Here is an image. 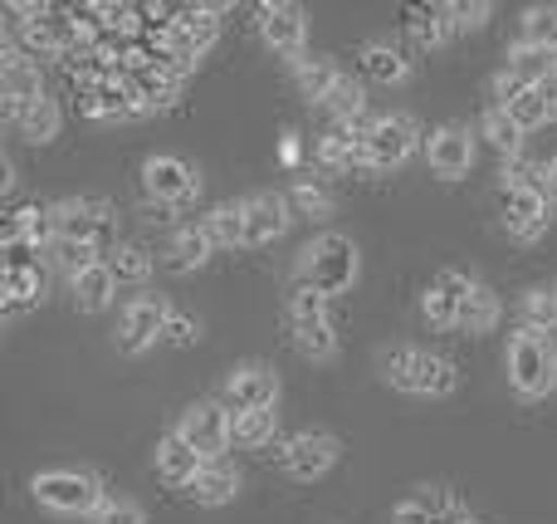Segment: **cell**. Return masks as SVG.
<instances>
[{
  "mask_svg": "<svg viewBox=\"0 0 557 524\" xmlns=\"http://www.w3.org/2000/svg\"><path fill=\"white\" fill-rule=\"evenodd\" d=\"M509 382L523 398H548L557 388V343L553 333L519 329L509 339Z\"/></svg>",
  "mask_w": 557,
  "mask_h": 524,
  "instance_id": "cell-1",
  "label": "cell"
},
{
  "mask_svg": "<svg viewBox=\"0 0 557 524\" xmlns=\"http://www.w3.org/2000/svg\"><path fill=\"white\" fill-rule=\"evenodd\" d=\"M382 368L401 392H421V398H450L455 382H460V373H455L450 358H441V353H421V349L382 353Z\"/></svg>",
  "mask_w": 557,
  "mask_h": 524,
  "instance_id": "cell-2",
  "label": "cell"
},
{
  "mask_svg": "<svg viewBox=\"0 0 557 524\" xmlns=\"http://www.w3.org/2000/svg\"><path fill=\"white\" fill-rule=\"evenodd\" d=\"M298 270H304V284H313L318 294H343V290H352V280H357V245L347 241V235L327 231V235H318L313 245H304Z\"/></svg>",
  "mask_w": 557,
  "mask_h": 524,
  "instance_id": "cell-3",
  "label": "cell"
},
{
  "mask_svg": "<svg viewBox=\"0 0 557 524\" xmlns=\"http://www.w3.org/2000/svg\"><path fill=\"white\" fill-rule=\"evenodd\" d=\"M29 490L39 505L59 510V515H98V505H103V486L88 471H39Z\"/></svg>",
  "mask_w": 557,
  "mask_h": 524,
  "instance_id": "cell-4",
  "label": "cell"
},
{
  "mask_svg": "<svg viewBox=\"0 0 557 524\" xmlns=\"http://www.w3.org/2000/svg\"><path fill=\"white\" fill-rule=\"evenodd\" d=\"M499 202H504V226H509V235H519V241H539V235L548 231L553 202L539 182H504Z\"/></svg>",
  "mask_w": 557,
  "mask_h": 524,
  "instance_id": "cell-5",
  "label": "cell"
},
{
  "mask_svg": "<svg viewBox=\"0 0 557 524\" xmlns=\"http://www.w3.org/2000/svg\"><path fill=\"white\" fill-rule=\"evenodd\" d=\"M416 143H421V127H416V118H406V113L376 118L372 133H367V167H376V172H392V167H401L406 157L416 153Z\"/></svg>",
  "mask_w": 557,
  "mask_h": 524,
  "instance_id": "cell-6",
  "label": "cell"
},
{
  "mask_svg": "<svg viewBox=\"0 0 557 524\" xmlns=\"http://www.w3.org/2000/svg\"><path fill=\"white\" fill-rule=\"evenodd\" d=\"M274 402H278V378L264 363H245V368H235L231 378H225L221 407L231 412V417H240V412H264V407H274Z\"/></svg>",
  "mask_w": 557,
  "mask_h": 524,
  "instance_id": "cell-7",
  "label": "cell"
},
{
  "mask_svg": "<svg viewBox=\"0 0 557 524\" xmlns=\"http://www.w3.org/2000/svg\"><path fill=\"white\" fill-rule=\"evenodd\" d=\"M176 437L201 451L206 461H221V451L231 447V412H225L221 402H196V407H186Z\"/></svg>",
  "mask_w": 557,
  "mask_h": 524,
  "instance_id": "cell-8",
  "label": "cell"
},
{
  "mask_svg": "<svg viewBox=\"0 0 557 524\" xmlns=\"http://www.w3.org/2000/svg\"><path fill=\"white\" fill-rule=\"evenodd\" d=\"M166 319H172L166 300H157V294L133 300L123 309V324H117V349H123V353H147L166 333Z\"/></svg>",
  "mask_w": 557,
  "mask_h": 524,
  "instance_id": "cell-9",
  "label": "cell"
},
{
  "mask_svg": "<svg viewBox=\"0 0 557 524\" xmlns=\"http://www.w3.org/2000/svg\"><path fill=\"white\" fill-rule=\"evenodd\" d=\"M54 211V241H84L103 251V226H108V206L94 196H78V202H59Z\"/></svg>",
  "mask_w": 557,
  "mask_h": 524,
  "instance_id": "cell-10",
  "label": "cell"
},
{
  "mask_svg": "<svg viewBox=\"0 0 557 524\" xmlns=\"http://www.w3.org/2000/svg\"><path fill=\"white\" fill-rule=\"evenodd\" d=\"M337 451L343 447H337L333 431H298V437L284 447V466H288L294 480H318V476L333 471Z\"/></svg>",
  "mask_w": 557,
  "mask_h": 524,
  "instance_id": "cell-11",
  "label": "cell"
},
{
  "mask_svg": "<svg viewBox=\"0 0 557 524\" xmlns=\"http://www.w3.org/2000/svg\"><path fill=\"white\" fill-rule=\"evenodd\" d=\"M143 186L152 202H191L196 192H201V176H196V167H186L182 157H147L143 167Z\"/></svg>",
  "mask_w": 557,
  "mask_h": 524,
  "instance_id": "cell-12",
  "label": "cell"
},
{
  "mask_svg": "<svg viewBox=\"0 0 557 524\" xmlns=\"http://www.w3.org/2000/svg\"><path fill=\"white\" fill-rule=\"evenodd\" d=\"M304 35H308V20L298 5H260V39L274 54L304 64Z\"/></svg>",
  "mask_w": 557,
  "mask_h": 524,
  "instance_id": "cell-13",
  "label": "cell"
},
{
  "mask_svg": "<svg viewBox=\"0 0 557 524\" xmlns=\"http://www.w3.org/2000/svg\"><path fill=\"white\" fill-rule=\"evenodd\" d=\"M425 157H431V172L435 176L455 182V176H465L474 167V143H470V133H465L460 123H445V127H435V133H431Z\"/></svg>",
  "mask_w": 557,
  "mask_h": 524,
  "instance_id": "cell-14",
  "label": "cell"
},
{
  "mask_svg": "<svg viewBox=\"0 0 557 524\" xmlns=\"http://www.w3.org/2000/svg\"><path fill=\"white\" fill-rule=\"evenodd\" d=\"M465 294H470V280L455 270H441L431 284H425L421 309H425V319H431V329H455V324H460Z\"/></svg>",
  "mask_w": 557,
  "mask_h": 524,
  "instance_id": "cell-15",
  "label": "cell"
},
{
  "mask_svg": "<svg viewBox=\"0 0 557 524\" xmlns=\"http://www.w3.org/2000/svg\"><path fill=\"white\" fill-rule=\"evenodd\" d=\"M45 98V84H39V64L29 54H20L15 45L5 49V64H0V103L10 108H29Z\"/></svg>",
  "mask_w": 557,
  "mask_h": 524,
  "instance_id": "cell-16",
  "label": "cell"
},
{
  "mask_svg": "<svg viewBox=\"0 0 557 524\" xmlns=\"http://www.w3.org/2000/svg\"><path fill=\"white\" fill-rule=\"evenodd\" d=\"M284 231H288V202L284 196L260 192V196L245 202V245H270Z\"/></svg>",
  "mask_w": 557,
  "mask_h": 524,
  "instance_id": "cell-17",
  "label": "cell"
},
{
  "mask_svg": "<svg viewBox=\"0 0 557 524\" xmlns=\"http://www.w3.org/2000/svg\"><path fill=\"white\" fill-rule=\"evenodd\" d=\"M157 471H162V480L166 486H176V490H191L196 480H201V471H206V456L196 447H186L182 437H166L162 447H157Z\"/></svg>",
  "mask_w": 557,
  "mask_h": 524,
  "instance_id": "cell-18",
  "label": "cell"
},
{
  "mask_svg": "<svg viewBox=\"0 0 557 524\" xmlns=\"http://www.w3.org/2000/svg\"><path fill=\"white\" fill-rule=\"evenodd\" d=\"M211 251H215V235L206 231V221H191L172 235V245H166V265H172V270H196V265L211 260Z\"/></svg>",
  "mask_w": 557,
  "mask_h": 524,
  "instance_id": "cell-19",
  "label": "cell"
},
{
  "mask_svg": "<svg viewBox=\"0 0 557 524\" xmlns=\"http://www.w3.org/2000/svg\"><path fill=\"white\" fill-rule=\"evenodd\" d=\"M69 284H74V304H78V309H88V314L108 309V304H113V290H117L113 270H108V260L88 265V270H84V275H74Z\"/></svg>",
  "mask_w": 557,
  "mask_h": 524,
  "instance_id": "cell-20",
  "label": "cell"
},
{
  "mask_svg": "<svg viewBox=\"0 0 557 524\" xmlns=\"http://www.w3.org/2000/svg\"><path fill=\"white\" fill-rule=\"evenodd\" d=\"M0 108H5V118L29 137V143H49V137H59L54 98H39V103H29V108H10V103H0Z\"/></svg>",
  "mask_w": 557,
  "mask_h": 524,
  "instance_id": "cell-21",
  "label": "cell"
},
{
  "mask_svg": "<svg viewBox=\"0 0 557 524\" xmlns=\"http://www.w3.org/2000/svg\"><path fill=\"white\" fill-rule=\"evenodd\" d=\"M406 29H411V39L421 49H441L445 39L455 35V29H450V5H411Z\"/></svg>",
  "mask_w": 557,
  "mask_h": 524,
  "instance_id": "cell-22",
  "label": "cell"
},
{
  "mask_svg": "<svg viewBox=\"0 0 557 524\" xmlns=\"http://www.w3.org/2000/svg\"><path fill=\"white\" fill-rule=\"evenodd\" d=\"M494 324H499V294H494L490 284H470V294H465V304H460V324H455V329L490 333Z\"/></svg>",
  "mask_w": 557,
  "mask_h": 524,
  "instance_id": "cell-23",
  "label": "cell"
},
{
  "mask_svg": "<svg viewBox=\"0 0 557 524\" xmlns=\"http://www.w3.org/2000/svg\"><path fill=\"white\" fill-rule=\"evenodd\" d=\"M362 74L367 78H376V84H406V74H411V64H406V54L401 49H392V45H382V39H372V45L362 49Z\"/></svg>",
  "mask_w": 557,
  "mask_h": 524,
  "instance_id": "cell-24",
  "label": "cell"
},
{
  "mask_svg": "<svg viewBox=\"0 0 557 524\" xmlns=\"http://www.w3.org/2000/svg\"><path fill=\"white\" fill-rule=\"evenodd\" d=\"M509 74H519L523 84L539 88L543 78H553V74H557V54H553V49L529 45V39H519V45L509 49Z\"/></svg>",
  "mask_w": 557,
  "mask_h": 524,
  "instance_id": "cell-25",
  "label": "cell"
},
{
  "mask_svg": "<svg viewBox=\"0 0 557 524\" xmlns=\"http://www.w3.org/2000/svg\"><path fill=\"white\" fill-rule=\"evenodd\" d=\"M235 490H240L235 466H225V461H206V471L191 486V496H196V505H225V500H235Z\"/></svg>",
  "mask_w": 557,
  "mask_h": 524,
  "instance_id": "cell-26",
  "label": "cell"
},
{
  "mask_svg": "<svg viewBox=\"0 0 557 524\" xmlns=\"http://www.w3.org/2000/svg\"><path fill=\"white\" fill-rule=\"evenodd\" d=\"M274 431H278L274 407H264V412H240V417H231V441H235V447H245V451L270 447Z\"/></svg>",
  "mask_w": 557,
  "mask_h": 524,
  "instance_id": "cell-27",
  "label": "cell"
},
{
  "mask_svg": "<svg viewBox=\"0 0 557 524\" xmlns=\"http://www.w3.org/2000/svg\"><path fill=\"white\" fill-rule=\"evenodd\" d=\"M294 78H298V88H304V98L327 103V94H333L337 78H343V69H337L333 59H304V64H294Z\"/></svg>",
  "mask_w": 557,
  "mask_h": 524,
  "instance_id": "cell-28",
  "label": "cell"
},
{
  "mask_svg": "<svg viewBox=\"0 0 557 524\" xmlns=\"http://www.w3.org/2000/svg\"><path fill=\"white\" fill-rule=\"evenodd\" d=\"M108 270H113L117 284H147L152 255H147L143 245H113V251H108Z\"/></svg>",
  "mask_w": 557,
  "mask_h": 524,
  "instance_id": "cell-29",
  "label": "cell"
},
{
  "mask_svg": "<svg viewBox=\"0 0 557 524\" xmlns=\"http://www.w3.org/2000/svg\"><path fill=\"white\" fill-rule=\"evenodd\" d=\"M523 329L553 333L557 329V284H539L523 294Z\"/></svg>",
  "mask_w": 557,
  "mask_h": 524,
  "instance_id": "cell-30",
  "label": "cell"
},
{
  "mask_svg": "<svg viewBox=\"0 0 557 524\" xmlns=\"http://www.w3.org/2000/svg\"><path fill=\"white\" fill-rule=\"evenodd\" d=\"M294 349L304 353V358H313V363H327L337 353V333H333V324H294Z\"/></svg>",
  "mask_w": 557,
  "mask_h": 524,
  "instance_id": "cell-31",
  "label": "cell"
},
{
  "mask_svg": "<svg viewBox=\"0 0 557 524\" xmlns=\"http://www.w3.org/2000/svg\"><path fill=\"white\" fill-rule=\"evenodd\" d=\"M206 231L215 235V245H245V202H225L206 216Z\"/></svg>",
  "mask_w": 557,
  "mask_h": 524,
  "instance_id": "cell-32",
  "label": "cell"
},
{
  "mask_svg": "<svg viewBox=\"0 0 557 524\" xmlns=\"http://www.w3.org/2000/svg\"><path fill=\"white\" fill-rule=\"evenodd\" d=\"M523 39L557 54V5H529L523 10Z\"/></svg>",
  "mask_w": 557,
  "mask_h": 524,
  "instance_id": "cell-33",
  "label": "cell"
},
{
  "mask_svg": "<svg viewBox=\"0 0 557 524\" xmlns=\"http://www.w3.org/2000/svg\"><path fill=\"white\" fill-rule=\"evenodd\" d=\"M484 137H490V143L499 147V153H509V157H513V153H519V143H523V127L509 118V108L494 103L490 113H484Z\"/></svg>",
  "mask_w": 557,
  "mask_h": 524,
  "instance_id": "cell-34",
  "label": "cell"
},
{
  "mask_svg": "<svg viewBox=\"0 0 557 524\" xmlns=\"http://www.w3.org/2000/svg\"><path fill=\"white\" fill-rule=\"evenodd\" d=\"M49 255H54V265L74 280V275H84L88 265H98V255L103 251H98V245H84V241H54L49 245Z\"/></svg>",
  "mask_w": 557,
  "mask_h": 524,
  "instance_id": "cell-35",
  "label": "cell"
},
{
  "mask_svg": "<svg viewBox=\"0 0 557 524\" xmlns=\"http://www.w3.org/2000/svg\"><path fill=\"white\" fill-rule=\"evenodd\" d=\"M288 319L294 324H323L327 319V294H318L313 284H298L288 294Z\"/></svg>",
  "mask_w": 557,
  "mask_h": 524,
  "instance_id": "cell-36",
  "label": "cell"
},
{
  "mask_svg": "<svg viewBox=\"0 0 557 524\" xmlns=\"http://www.w3.org/2000/svg\"><path fill=\"white\" fill-rule=\"evenodd\" d=\"M327 108H333L337 118H343V123H357V118H362V108H367V98H362V84H352V78H337V88L333 94H327Z\"/></svg>",
  "mask_w": 557,
  "mask_h": 524,
  "instance_id": "cell-37",
  "label": "cell"
},
{
  "mask_svg": "<svg viewBox=\"0 0 557 524\" xmlns=\"http://www.w3.org/2000/svg\"><path fill=\"white\" fill-rule=\"evenodd\" d=\"M509 118L523 127V133H529V127H543V123H548V103L539 98V88H523V94L509 103Z\"/></svg>",
  "mask_w": 557,
  "mask_h": 524,
  "instance_id": "cell-38",
  "label": "cell"
},
{
  "mask_svg": "<svg viewBox=\"0 0 557 524\" xmlns=\"http://www.w3.org/2000/svg\"><path fill=\"white\" fill-rule=\"evenodd\" d=\"M294 206L304 216H327L333 211V192H327L323 182H298L294 186Z\"/></svg>",
  "mask_w": 557,
  "mask_h": 524,
  "instance_id": "cell-39",
  "label": "cell"
},
{
  "mask_svg": "<svg viewBox=\"0 0 557 524\" xmlns=\"http://www.w3.org/2000/svg\"><path fill=\"white\" fill-rule=\"evenodd\" d=\"M484 20H490V5H484V0H474V5L455 0V5H450V29H455V35H470V29H484Z\"/></svg>",
  "mask_w": 557,
  "mask_h": 524,
  "instance_id": "cell-40",
  "label": "cell"
},
{
  "mask_svg": "<svg viewBox=\"0 0 557 524\" xmlns=\"http://www.w3.org/2000/svg\"><path fill=\"white\" fill-rule=\"evenodd\" d=\"M94 524H147V515L133 505V500H103V505H98V515H94Z\"/></svg>",
  "mask_w": 557,
  "mask_h": 524,
  "instance_id": "cell-41",
  "label": "cell"
},
{
  "mask_svg": "<svg viewBox=\"0 0 557 524\" xmlns=\"http://www.w3.org/2000/svg\"><path fill=\"white\" fill-rule=\"evenodd\" d=\"M196 333H201V324H196L191 314H176V309H172V319H166V333H162V339L176 343V349H186V343H196Z\"/></svg>",
  "mask_w": 557,
  "mask_h": 524,
  "instance_id": "cell-42",
  "label": "cell"
},
{
  "mask_svg": "<svg viewBox=\"0 0 557 524\" xmlns=\"http://www.w3.org/2000/svg\"><path fill=\"white\" fill-rule=\"evenodd\" d=\"M539 98L548 103V123H553V118H557V74H553V78H543V84H539Z\"/></svg>",
  "mask_w": 557,
  "mask_h": 524,
  "instance_id": "cell-43",
  "label": "cell"
},
{
  "mask_svg": "<svg viewBox=\"0 0 557 524\" xmlns=\"http://www.w3.org/2000/svg\"><path fill=\"white\" fill-rule=\"evenodd\" d=\"M539 186L548 192V202H553V196H557V162H548V167L539 172Z\"/></svg>",
  "mask_w": 557,
  "mask_h": 524,
  "instance_id": "cell-44",
  "label": "cell"
},
{
  "mask_svg": "<svg viewBox=\"0 0 557 524\" xmlns=\"http://www.w3.org/2000/svg\"><path fill=\"white\" fill-rule=\"evenodd\" d=\"M15 186V167H10V157H0V192H10Z\"/></svg>",
  "mask_w": 557,
  "mask_h": 524,
  "instance_id": "cell-45",
  "label": "cell"
},
{
  "mask_svg": "<svg viewBox=\"0 0 557 524\" xmlns=\"http://www.w3.org/2000/svg\"><path fill=\"white\" fill-rule=\"evenodd\" d=\"M553 162H557V157H553Z\"/></svg>",
  "mask_w": 557,
  "mask_h": 524,
  "instance_id": "cell-46",
  "label": "cell"
}]
</instances>
